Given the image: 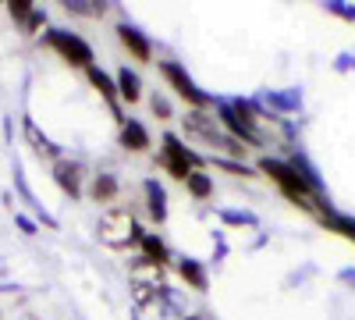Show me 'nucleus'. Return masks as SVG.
<instances>
[{
	"label": "nucleus",
	"instance_id": "ddd939ff",
	"mask_svg": "<svg viewBox=\"0 0 355 320\" xmlns=\"http://www.w3.org/2000/svg\"><path fill=\"white\" fill-rule=\"evenodd\" d=\"M256 100L281 121H291V114L302 110V93L299 90H270V93H259Z\"/></svg>",
	"mask_w": 355,
	"mask_h": 320
},
{
	"label": "nucleus",
	"instance_id": "20e7f679",
	"mask_svg": "<svg viewBox=\"0 0 355 320\" xmlns=\"http://www.w3.org/2000/svg\"><path fill=\"white\" fill-rule=\"evenodd\" d=\"M142 231H146V228L139 224L135 210H128V207H110V210H103L100 221H96V239H100L107 249H114V253L139 249Z\"/></svg>",
	"mask_w": 355,
	"mask_h": 320
},
{
	"label": "nucleus",
	"instance_id": "f8f14e48",
	"mask_svg": "<svg viewBox=\"0 0 355 320\" xmlns=\"http://www.w3.org/2000/svg\"><path fill=\"white\" fill-rule=\"evenodd\" d=\"M174 274L185 281V288L206 296L210 292V267L202 264L199 256H174Z\"/></svg>",
	"mask_w": 355,
	"mask_h": 320
},
{
	"label": "nucleus",
	"instance_id": "f03ea898",
	"mask_svg": "<svg viewBox=\"0 0 355 320\" xmlns=\"http://www.w3.org/2000/svg\"><path fill=\"white\" fill-rule=\"evenodd\" d=\"M157 167L167 174V178L185 182L192 171H206V167H210V160H206V153H199L182 132L167 128L160 135V146H157Z\"/></svg>",
	"mask_w": 355,
	"mask_h": 320
},
{
	"label": "nucleus",
	"instance_id": "c85d7f7f",
	"mask_svg": "<svg viewBox=\"0 0 355 320\" xmlns=\"http://www.w3.org/2000/svg\"><path fill=\"white\" fill-rule=\"evenodd\" d=\"M182 320H210V317H206V313H185Z\"/></svg>",
	"mask_w": 355,
	"mask_h": 320
},
{
	"label": "nucleus",
	"instance_id": "4468645a",
	"mask_svg": "<svg viewBox=\"0 0 355 320\" xmlns=\"http://www.w3.org/2000/svg\"><path fill=\"white\" fill-rule=\"evenodd\" d=\"M281 157L295 167V174H299V178H302V182L320 196V199H331V196H327V185H323V178H320V167L309 160V153H306V150H284Z\"/></svg>",
	"mask_w": 355,
	"mask_h": 320
},
{
	"label": "nucleus",
	"instance_id": "cd10ccee",
	"mask_svg": "<svg viewBox=\"0 0 355 320\" xmlns=\"http://www.w3.org/2000/svg\"><path fill=\"white\" fill-rule=\"evenodd\" d=\"M338 281H341L345 288H352V292H355V267H341V271H338Z\"/></svg>",
	"mask_w": 355,
	"mask_h": 320
},
{
	"label": "nucleus",
	"instance_id": "0eeeda50",
	"mask_svg": "<svg viewBox=\"0 0 355 320\" xmlns=\"http://www.w3.org/2000/svg\"><path fill=\"white\" fill-rule=\"evenodd\" d=\"M114 33H117V43H121V50L132 57L135 65H157V61H153V57H157L153 40H150V33H142L135 22H117Z\"/></svg>",
	"mask_w": 355,
	"mask_h": 320
},
{
	"label": "nucleus",
	"instance_id": "dca6fc26",
	"mask_svg": "<svg viewBox=\"0 0 355 320\" xmlns=\"http://www.w3.org/2000/svg\"><path fill=\"white\" fill-rule=\"evenodd\" d=\"M313 221H316L323 231H331V235H338V239H345V242L355 246V217H352V214H345V210H338V207H327V210H320Z\"/></svg>",
	"mask_w": 355,
	"mask_h": 320
},
{
	"label": "nucleus",
	"instance_id": "6ab92c4d",
	"mask_svg": "<svg viewBox=\"0 0 355 320\" xmlns=\"http://www.w3.org/2000/svg\"><path fill=\"white\" fill-rule=\"evenodd\" d=\"M146 107H150V114L157 121H164V125H171L174 114H178L174 110V96L167 90H150V93H146Z\"/></svg>",
	"mask_w": 355,
	"mask_h": 320
},
{
	"label": "nucleus",
	"instance_id": "4be33fe9",
	"mask_svg": "<svg viewBox=\"0 0 355 320\" xmlns=\"http://www.w3.org/2000/svg\"><path fill=\"white\" fill-rule=\"evenodd\" d=\"M217 221L227 224V228H234V231H242V228L256 231V228H259V217H256L252 210H242V207H220V210H217Z\"/></svg>",
	"mask_w": 355,
	"mask_h": 320
},
{
	"label": "nucleus",
	"instance_id": "9b49d317",
	"mask_svg": "<svg viewBox=\"0 0 355 320\" xmlns=\"http://www.w3.org/2000/svg\"><path fill=\"white\" fill-rule=\"evenodd\" d=\"M85 192H89V199H93L96 207L110 210L114 203L121 199V178H117V171H96L93 178H89Z\"/></svg>",
	"mask_w": 355,
	"mask_h": 320
},
{
	"label": "nucleus",
	"instance_id": "f3484780",
	"mask_svg": "<svg viewBox=\"0 0 355 320\" xmlns=\"http://www.w3.org/2000/svg\"><path fill=\"white\" fill-rule=\"evenodd\" d=\"M114 82H117V96H121V103L135 107V103L146 100V82H142V75H139L135 68L121 65V68L114 71Z\"/></svg>",
	"mask_w": 355,
	"mask_h": 320
},
{
	"label": "nucleus",
	"instance_id": "a878e982",
	"mask_svg": "<svg viewBox=\"0 0 355 320\" xmlns=\"http://www.w3.org/2000/svg\"><path fill=\"white\" fill-rule=\"evenodd\" d=\"M334 71H341V75L355 71V57H352V53H338V61H334Z\"/></svg>",
	"mask_w": 355,
	"mask_h": 320
},
{
	"label": "nucleus",
	"instance_id": "aec40b11",
	"mask_svg": "<svg viewBox=\"0 0 355 320\" xmlns=\"http://www.w3.org/2000/svg\"><path fill=\"white\" fill-rule=\"evenodd\" d=\"M182 185H185V192H189L196 203L214 199V174H210V167H206V171H192Z\"/></svg>",
	"mask_w": 355,
	"mask_h": 320
},
{
	"label": "nucleus",
	"instance_id": "39448f33",
	"mask_svg": "<svg viewBox=\"0 0 355 320\" xmlns=\"http://www.w3.org/2000/svg\"><path fill=\"white\" fill-rule=\"evenodd\" d=\"M43 43L61 57L64 65H71V68H93L96 65V50H93V43L89 40H82L78 33H71V28H46L43 33Z\"/></svg>",
	"mask_w": 355,
	"mask_h": 320
},
{
	"label": "nucleus",
	"instance_id": "a211bd4d",
	"mask_svg": "<svg viewBox=\"0 0 355 320\" xmlns=\"http://www.w3.org/2000/svg\"><path fill=\"white\" fill-rule=\"evenodd\" d=\"M21 128H25V139H28V146H33V150H36L40 157H46V160H53V164L64 157V153H61V146H57V142H53V139H50L46 132H40V125H36L33 118H25V121H21Z\"/></svg>",
	"mask_w": 355,
	"mask_h": 320
},
{
	"label": "nucleus",
	"instance_id": "9d476101",
	"mask_svg": "<svg viewBox=\"0 0 355 320\" xmlns=\"http://www.w3.org/2000/svg\"><path fill=\"white\" fill-rule=\"evenodd\" d=\"M117 146H121L125 153H150L153 150L150 125L139 121V118H125L121 125H117Z\"/></svg>",
	"mask_w": 355,
	"mask_h": 320
},
{
	"label": "nucleus",
	"instance_id": "393cba45",
	"mask_svg": "<svg viewBox=\"0 0 355 320\" xmlns=\"http://www.w3.org/2000/svg\"><path fill=\"white\" fill-rule=\"evenodd\" d=\"M43 25H46V11H40V8H36V15L28 18V25H25V36H36Z\"/></svg>",
	"mask_w": 355,
	"mask_h": 320
},
{
	"label": "nucleus",
	"instance_id": "7ed1b4c3",
	"mask_svg": "<svg viewBox=\"0 0 355 320\" xmlns=\"http://www.w3.org/2000/svg\"><path fill=\"white\" fill-rule=\"evenodd\" d=\"M157 71H160V78H164V90L174 96V100H182L185 103V110H214V93L210 90H202V85L189 75V68L182 65V61H157Z\"/></svg>",
	"mask_w": 355,
	"mask_h": 320
},
{
	"label": "nucleus",
	"instance_id": "1a4fd4ad",
	"mask_svg": "<svg viewBox=\"0 0 355 320\" xmlns=\"http://www.w3.org/2000/svg\"><path fill=\"white\" fill-rule=\"evenodd\" d=\"M85 78H89V85H93V90L100 93V100L110 107L114 121L121 125V121H125V107H121V96H117V82H114V75H110L107 68L93 65V68H85Z\"/></svg>",
	"mask_w": 355,
	"mask_h": 320
},
{
	"label": "nucleus",
	"instance_id": "b1692460",
	"mask_svg": "<svg viewBox=\"0 0 355 320\" xmlns=\"http://www.w3.org/2000/svg\"><path fill=\"white\" fill-rule=\"evenodd\" d=\"M8 15L15 18V25H28V18H33L36 15V4H33V0H11V4H8Z\"/></svg>",
	"mask_w": 355,
	"mask_h": 320
},
{
	"label": "nucleus",
	"instance_id": "f257e3e1",
	"mask_svg": "<svg viewBox=\"0 0 355 320\" xmlns=\"http://www.w3.org/2000/svg\"><path fill=\"white\" fill-rule=\"evenodd\" d=\"M256 171H259V178H266L270 182L291 207H299L302 214H309V217H316L320 210H327V207H334L331 199H320L299 174H295V167L284 160V157H277V153H259L256 157Z\"/></svg>",
	"mask_w": 355,
	"mask_h": 320
},
{
	"label": "nucleus",
	"instance_id": "bb28decb",
	"mask_svg": "<svg viewBox=\"0 0 355 320\" xmlns=\"http://www.w3.org/2000/svg\"><path fill=\"white\" fill-rule=\"evenodd\" d=\"M15 224L25 231V235H36V221L33 217H25V214H15Z\"/></svg>",
	"mask_w": 355,
	"mask_h": 320
},
{
	"label": "nucleus",
	"instance_id": "412c9836",
	"mask_svg": "<svg viewBox=\"0 0 355 320\" xmlns=\"http://www.w3.org/2000/svg\"><path fill=\"white\" fill-rule=\"evenodd\" d=\"M206 160H210L214 171H224V174H231V178H245V182L259 178L256 164H249V160H227V157H206Z\"/></svg>",
	"mask_w": 355,
	"mask_h": 320
},
{
	"label": "nucleus",
	"instance_id": "2eb2a0df",
	"mask_svg": "<svg viewBox=\"0 0 355 320\" xmlns=\"http://www.w3.org/2000/svg\"><path fill=\"white\" fill-rule=\"evenodd\" d=\"M139 256L150 260L153 267H164V271L174 267V249L167 246V239L160 235V231H150V228H146L142 239H139Z\"/></svg>",
	"mask_w": 355,
	"mask_h": 320
},
{
	"label": "nucleus",
	"instance_id": "423d86ee",
	"mask_svg": "<svg viewBox=\"0 0 355 320\" xmlns=\"http://www.w3.org/2000/svg\"><path fill=\"white\" fill-rule=\"evenodd\" d=\"M139 192H142V217L153 228H164L167 217H171V199H167L164 182L153 178V174H146V178L139 182Z\"/></svg>",
	"mask_w": 355,
	"mask_h": 320
},
{
	"label": "nucleus",
	"instance_id": "7c9ffc66",
	"mask_svg": "<svg viewBox=\"0 0 355 320\" xmlns=\"http://www.w3.org/2000/svg\"><path fill=\"white\" fill-rule=\"evenodd\" d=\"M348 22H352V25H355V4H352V15H348Z\"/></svg>",
	"mask_w": 355,
	"mask_h": 320
},
{
	"label": "nucleus",
	"instance_id": "c756f323",
	"mask_svg": "<svg viewBox=\"0 0 355 320\" xmlns=\"http://www.w3.org/2000/svg\"><path fill=\"white\" fill-rule=\"evenodd\" d=\"M18 320H43V317H36V313H21Z\"/></svg>",
	"mask_w": 355,
	"mask_h": 320
},
{
	"label": "nucleus",
	"instance_id": "5701e85b",
	"mask_svg": "<svg viewBox=\"0 0 355 320\" xmlns=\"http://www.w3.org/2000/svg\"><path fill=\"white\" fill-rule=\"evenodd\" d=\"M64 11H68V15H75V18H103L110 8H107V4H100V0H68Z\"/></svg>",
	"mask_w": 355,
	"mask_h": 320
},
{
	"label": "nucleus",
	"instance_id": "6e6552de",
	"mask_svg": "<svg viewBox=\"0 0 355 320\" xmlns=\"http://www.w3.org/2000/svg\"><path fill=\"white\" fill-rule=\"evenodd\" d=\"M50 174H53L57 189H61V192H64L71 203L85 196V167H82L78 160H71V157H61V160H57V164L50 167Z\"/></svg>",
	"mask_w": 355,
	"mask_h": 320
}]
</instances>
